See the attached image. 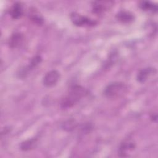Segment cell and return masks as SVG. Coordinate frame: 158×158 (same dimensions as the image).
I'll return each mask as SVG.
<instances>
[{
	"label": "cell",
	"instance_id": "6da1fadb",
	"mask_svg": "<svg viewBox=\"0 0 158 158\" xmlns=\"http://www.w3.org/2000/svg\"><path fill=\"white\" fill-rule=\"evenodd\" d=\"M86 89L80 85L72 86L67 94L62 98L60 106L63 109H68L73 107L85 95Z\"/></svg>",
	"mask_w": 158,
	"mask_h": 158
},
{
	"label": "cell",
	"instance_id": "7a4b0ae2",
	"mask_svg": "<svg viewBox=\"0 0 158 158\" xmlns=\"http://www.w3.org/2000/svg\"><path fill=\"white\" fill-rule=\"evenodd\" d=\"M127 89V86L124 83L116 81L108 85L104 89V94L107 98L117 99L125 94Z\"/></svg>",
	"mask_w": 158,
	"mask_h": 158
},
{
	"label": "cell",
	"instance_id": "3957f363",
	"mask_svg": "<svg viewBox=\"0 0 158 158\" xmlns=\"http://www.w3.org/2000/svg\"><path fill=\"white\" fill-rule=\"evenodd\" d=\"M70 17L72 23L79 27H92L97 23L96 21L77 12H72Z\"/></svg>",
	"mask_w": 158,
	"mask_h": 158
},
{
	"label": "cell",
	"instance_id": "277c9868",
	"mask_svg": "<svg viewBox=\"0 0 158 158\" xmlns=\"http://www.w3.org/2000/svg\"><path fill=\"white\" fill-rule=\"evenodd\" d=\"M60 79V73L56 70H52L47 72L43 77V83L46 87L55 86Z\"/></svg>",
	"mask_w": 158,
	"mask_h": 158
},
{
	"label": "cell",
	"instance_id": "5b68a950",
	"mask_svg": "<svg viewBox=\"0 0 158 158\" xmlns=\"http://www.w3.org/2000/svg\"><path fill=\"white\" fill-rule=\"evenodd\" d=\"M136 147L135 142L131 138H127L123 141L120 144L118 149V153L121 157L128 156V154L133 151Z\"/></svg>",
	"mask_w": 158,
	"mask_h": 158
},
{
	"label": "cell",
	"instance_id": "8992f818",
	"mask_svg": "<svg viewBox=\"0 0 158 158\" xmlns=\"http://www.w3.org/2000/svg\"><path fill=\"white\" fill-rule=\"evenodd\" d=\"M112 5H114V2L111 1H94L92 4L93 11L95 14H100L109 9Z\"/></svg>",
	"mask_w": 158,
	"mask_h": 158
},
{
	"label": "cell",
	"instance_id": "52a82bcc",
	"mask_svg": "<svg viewBox=\"0 0 158 158\" xmlns=\"http://www.w3.org/2000/svg\"><path fill=\"white\" fill-rule=\"evenodd\" d=\"M24 40L23 35L19 32L14 33L11 35L9 40V46L11 48H16L22 45Z\"/></svg>",
	"mask_w": 158,
	"mask_h": 158
},
{
	"label": "cell",
	"instance_id": "ba28073f",
	"mask_svg": "<svg viewBox=\"0 0 158 158\" xmlns=\"http://www.w3.org/2000/svg\"><path fill=\"white\" fill-rule=\"evenodd\" d=\"M23 14V7L21 2H15L10 9V15L14 19H20Z\"/></svg>",
	"mask_w": 158,
	"mask_h": 158
},
{
	"label": "cell",
	"instance_id": "9c48e42d",
	"mask_svg": "<svg viewBox=\"0 0 158 158\" xmlns=\"http://www.w3.org/2000/svg\"><path fill=\"white\" fill-rule=\"evenodd\" d=\"M156 72L153 68H144L140 70L137 75V80L140 83L145 82L147 79Z\"/></svg>",
	"mask_w": 158,
	"mask_h": 158
},
{
	"label": "cell",
	"instance_id": "30bf717a",
	"mask_svg": "<svg viewBox=\"0 0 158 158\" xmlns=\"http://www.w3.org/2000/svg\"><path fill=\"white\" fill-rule=\"evenodd\" d=\"M117 19L118 20L122 23H129L133 21L134 20V15L130 12L127 11H120L119 12L117 15Z\"/></svg>",
	"mask_w": 158,
	"mask_h": 158
},
{
	"label": "cell",
	"instance_id": "8fae6325",
	"mask_svg": "<svg viewBox=\"0 0 158 158\" xmlns=\"http://www.w3.org/2000/svg\"><path fill=\"white\" fill-rule=\"evenodd\" d=\"M37 143L38 141L36 138H31L24 141L20 144V149L24 151L31 150L36 146Z\"/></svg>",
	"mask_w": 158,
	"mask_h": 158
},
{
	"label": "cell",
	"instance_id": "7c38bea8",
	"mask_svg": "<svg viewBox=\"0 0 158 158\" xmlns=\"http://www.w3.org/2000/svg\"><path fill=\"white\" fill-rule=\"evenodd\" d=\"M29 18L31 19V20L38 25H42L44 22L43 18L40 14L38 11H37L35 8H33L29 11Z\"/></svg>",
	"mask_w": 158,
	"mask_h": 158
},
{
	"label": "cell",
	"instance_id": "4fadbf2b",
	"mask_svg": "<svg viewBox=\"0 0 158 158\" xmlns=\"http://www.w3.org/2000/svg\"><path fill=\"white\" fill-rule=\"evenodd\" d=\"M139 7L145 11H150L152 12H157V6L150 1H141L139 4Z\"/></svg>",
	"mask_w": 158,
	"mask_h": 158
},
{
	"label": "cell",
	"instance_id": "5bb4252c",
	"mask_svg": "<svg viewBox=\"0 0 158 158\" xmlns=\"http://www.w3.org/2000/svg\"><path fill=\"white\" fill-rule=\"evenodd\" d=\"M76 125L77 123L75 122V120L71 119L65 121L62 125V128L67 131H70L76 127Z\"/></svg>",
	"mask_w": 158,
	"mask_h": 158
}]
</instances>
